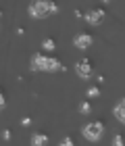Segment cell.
Here are the masks:
<instances>
[{"mask_svg":"<svg viewBox=\"0 0 125 146\" xmlns=\"http://www.w3.org/2000/svg\"><path fill=\"white\" fill-rule=\"evenodd\" d=\"M113 113H115V117L119 119L121 123H125V98L123 100H119L115 104V109H113Z\"/></svg>","mask_w":125,"mask_h":146,"instance_id":"7","label":"cell"},{"mask_svg":"<svg viewBox=\"0 0 125 146\" xmlns=\"http://www.w3.org/2000/svg\"><path fill=\"white\" fill-rule=\"evenodd\" d=\"M85 21L90 25H100L104 21V11L102 9H94V11H88L85 13Z\"/></svg>","mask_w":125,"mask_h":146,"instance_id":"4","label":"cell"},{"mask_svg":"<svg viewBox=\"0 0 125 146\" xmlns=\"http://www.w3.org/2000/svg\"><path fill=\"white\" fill-rule=\"evenodd\" d=\"M75 69H77V75L83 77V79L92 77V73H94V71H92V63H90V61H85V58L77 63V67H75Z\"/></svg>","mask_w":125,"mask_h":146,"instance_id":"5","label":"cell"},{"mask_svg":"<svg viewBox=\"0 0 125 146\" xmlns=\"http://www.w3.org/2000/svg\"><path fill=\"white\" fill-rule=\"evenodd\" d=\"M88 96H90V98H96V96H100V88H96V86L88 88Z\"/></svg>","mask_w":125,"mask_h":146,"instance_id":"10","label":"cell"},{"mask_svg":"<svg viewBox=\"0 0 125 146\" xmlns=\"http://www.w3.org/2000/svg\"><path fill=\"white\" fill-rule=\"evenodd\" d=\"M102 134H104V125L100 121H90L83 127V136H85V140H90V142H98L102 138Z\"/></svg>","mask_w":125,"mask_h":146,"instance_id":"3","label":"cell"},{"mask_svg":"<svg viewBox=\"0 0 125 146\" xmlns=\"http://www.w3.org/2000/svg\"><path fill=\"white\" fill-rule=\"evenodd\" d=\"M113 146H125L123 138H121V136H115V138H113Z\"/></svg>","mask_w":125,"mask_h":146,"instance_id":"12","label":"cell"},{"mask_svg":"<svg viewBox=\"0 0 125 146\" xmlns=\"http://www.w3.org/2000/svg\"><path fill=\"white\" fill-rule=\"evenodd\" d=\"M79 111H81V113H90V111H92L90 102H81V104H79Z\"/></svg>","mask_w":125,"mask_h":146,"instance_id":"11","label":"cell"},{"mask_svg":"<svg viewBox=\"0 0 125 146\" xmlns=\"http://www.w3.org/2000/svg\"><path fill=\"white\" fill-rule=\"evenodd\" d=\"M54 46H56L54 40H50V38H46L44 42H42V48H44V50H54Z\"/></svg>","mask_w":125,"mask_h":146,"instance_id":"9","label":"cell"},{"mask_svg":"<svg viewBox=\"0 0 125 146\" xmlns=\"http://www.w3.org/2000/svg\"><path fill=\"white\" fill-rule=\"evenodd\" d=\"M73 44L77 46V48H81V50H85V48H90L92 46V36H88V34H77L75 36V40H73Z\"/></svg>","mask_w":125,"mask_h":146,"instance_id":"6","label":"cell"},{"mask_svg":"<svg viewBox=\"0 0 125 146\" xmlns=\"http://www.w3.org/2000/svg\"><path fill=\"white\" fill-rule=\"evenodd\" d=\"M58 146H73V140H71V138H65V140L58 144Z\"/></svg>","mask_w":125,"mask_h":146,"instance_id":"13","label":"cell"},{"mask_svg":"<svg viewBox=\"0 0 125 146\" xmlns=\"http://www.w3.org/2000/svg\"><path fill=\"white\" fill-rule=\"evenodd\" d=\"M48 144V136L46 134H34L31 136V146H46Z\"/></svg>","mask_w":125,"mask_h":146,"instance_id":"8","label":"cell"},{"mask_svg":"<svg viewBox=\"0 0 125 146\" xmlns=\"http://www.w3.org/2000/svg\"><path fill=\"white\" fill-rule=\"evenodd\" d=\"M58 6L48 2V0H38V2H31L29 4V15L34 19H44L48 13H56Z\"/></svg>","mask_w":125,"mask_h":146,"instance_id":"2","label":"cell"},{"mask_svg":"<svg viewBox=\"0 0 125 146\" xmlns=\"http://www.w3.org/2000/svg\"><path fill=\"white\" fill-rule=\"evenodd\" d=\"M4 104H6V102H4V96H2V92H0V111L4 109Z\"/></svg>","mask_w":125,"mask_h":146,"instance_id":"14","label":"cell"},{"mask_svg":"<svg viewBox=\"0 0 125 146\" xmlns=\"http://www.w3.org/2000/svg\"><path fill=\"white\" fill-rule=\"evenodd\" d=\"M31 69L34 71H58L63 69V65L56 61L54 56H46V54H36L31 58Z\"/></svg>","mask_w":125,"mask_h":146,"instance_id":"1","label":"cell"}]
</instances>
